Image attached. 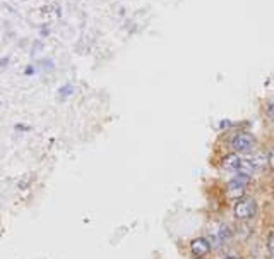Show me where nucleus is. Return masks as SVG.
Returning <instances> with one entry per match:
<instances>
[{"label": "nucleus", "mask_w": 274, "mask_h": 259, "mask_svg": "<svg viewBox=\"0 0 274 259\" xmlns=\"http://www.w3.org/2000/svg\"><path fill=\"white\" fill-rule=\"evenodd\" d=\"M257 211V204L252 198H240L235 204V217L238 220H250Z\"/></svg>", "instance_id": "1"}, {"label": "nucleus", "mask_w": 274, "mask_h": 259, "mask_svg": "<svg viewBox=\"0 0 274 259\" xmlns=\"http://www.w3.org/2000/svg\"><path fill=\"white\" fill-rule=\"evenodd\" d=\"M232 146L235 151H240V153H243V151H250L254 146H256V138L248 133H242L233 139Z\"/></svg>", "instance_id": "2"}, {"label": "nucleus", "mask_w": 274, "mask_h": 259, "mask_svg": "<svg viewBox=\"0 0 274 259\" xmlns=\"http://www.w3.org/2000/svg\"><path fill=\"white\" fill-rule=\"evenodd\" d=\"M190 251H192V254L195 257H204L206 254H209V251H211V244H209L208 239H194L192 242H190Z\"/></svg>", "instance_id": "3"}, {"label": "nucleus", "mask_w": 274, "mask_h": 259, "mask_svg": "<svg viewBox=\"0 0 274 259\" xmlns=\"http://www.w3.org/2000/svg\"><path fill=\"white\" fill-rule=\"evenodd\" d=\"M242 158L237 155V153H230V155H226L223 158V161H221V165L226 170H235V172H238V168H240V165H242Z\"/></svg>", "instance_id": "4"}, {"label": "nucleus", "mask_w": 274, "mask_h": 259, "mask_svg": "<svg viewBox=\"0 0 274 259\" xmlns=\"http://www.w3.org/2000/svg\"><path fill=\"white\" fill-rule=\"evenodd\" d=\"M243 190H245V184L238 182L237 179H233L232 182L228 184V194L233 198H243Z\"/></svg>", "instance_id": "5"}, {"label": "nucleus", "mask_w": 274, "mask_h": 259, "mask_svg": "<svg viewBox=\"0 0 274 259\" xmlns=\"http://www.w3.org/2000/svg\"><path fill=\"white\" fill-rule=\"evenodd\" d=\"M267 249H269V252H271V256L274 259V232L269 233V239H267Z\"/></svg>", "instance_id": "6"}, {"label": "nucleus", "mask_w": 274, "mask_h": 259, "mask_svg": "<svg viewBox=\"0 0 274 259\" xmlns=\"http://www.w3.org/2000/svg\"><path fill=\"white\" fill-rule=\"evenodd\" d=\"M267 163H269V167H271L274 170V149L269 153V158H267Z\"/></svg>", "instance_id": "7"}, {"label": "nucleus", "mask_w": 274, "mask_h": 259, "mask_svg": "<svg viewBox=\"0 0 274 259\" xmlns=\"http://www.w3.org/2000/svg\"><path fill=\"white\" fill-rule=\"evenodd\" d=\"M267 115L271 117V120H274V103H271L267 106Z\"/></svg>", "instance_id": "8"}, {"label": "nucleus", "mask_w": 274, "mask_h": 259, "mask_svg": "<svg viewBox=\"0 0 274 259\" xmlns=\"http://www.w3.org/2000/svg\"><path fill=\"white\" fill-rule=\"evenodd\" d=\"M223 259H238L237 256H224Z\"/></svg>", "instance_id": "9"}]
</instances>
